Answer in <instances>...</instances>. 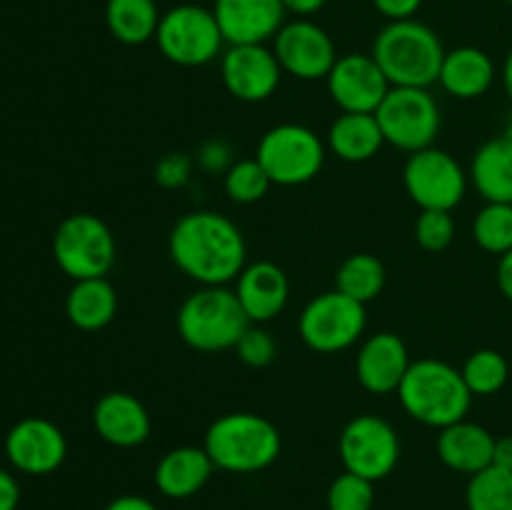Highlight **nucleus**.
<instances>
[{
	"label": "nucleus",
	"instance_id": "1",
	"mask_svg": "<svg viewBox=\"0 0 512 510\" xmlns=\"http://www.w3.org/2000/svg\"><path fill=\"white\" fill-rule=\"evenodd\" d=\"M168 255L198 285H228L248 265V243L230 218L215 210H193L170 228Z\"/></svg>",
	"mask_w": 512,
	"mask_h": 510
},
{
	"label": "nucleus",
	"instance_id": "2",
	"mask_svg": "<svg viewBox=\"0 0 512 510\" xmlns=\"http://www.w3.org/2000/svg\"><path fill=\"white\" fill-rule=\"evenodd\" d=\"M445 53L438 33L415 18L380 28L370 50L390 88H430L438 83Z\"/></svg>",
	"mask_w": 512,
	"mask_h": 510
},
{
	"label": "nucleus",
	"instance_id": "3",
	"mask_svg": "<svg viewBox=\"0 0 512 510\" xmlns=\"http://www.w3.org/2000/svg\"><path fill=\"white\" fill-rule=\"evenodd\" d=\"M203 448L218 470L250 475L270 468L280 458L283 438L278 425L265 415L238 410L220 415L210 423Z\"/></svg>",
	"mask_w": 512,
	"mask_h": 510
},
{
	"label": "nucleus",
	"instance_id": "4",
	"mask_svg": "<svg viewBox=\"0 0 512 510\" xmlns=\"http://www.w3.org/2000/svg\"><path fill=\"white\" fill-rule=\"evenodd\" d=\"M398 400L410 418L443 430L468 418L473 393L458 368L438 358H420L410 363Z\"/></svg>",
	"mask_w": 512,
	"mask_h": 510
},
{
	"label": "nucleus",
	"instance_id": "5",
	"mask_svg": "<svg viewBox=\"0 0 512 510\" xmlns=\"http://www.w3.org/2000/svg\"><path fill=\"white\" fill-rule=\"evenodd\" d=\"M178 335L188 348L200 353L233 350L250 325L235 290L228 285H200L180 303Z\"/></svg>",
	"mask_w": 512,
	"mask_h": 510
},
{
	"label": "nucleus",
	"instance_id": "6",
	"mask_svg": "<svg viewBox=\"0 0 512 510\" xmlns=\"http://www.w3.org/2000/svg\"><path fill=\"white\" fill-rule=\"evenodd\" d=\"M113 230L93 213H73L55 228L53 258L70 280L105 278L115 265Z\"/></svg>",
	"mask_w": 512,
	"mask_h": 510
},
{
	"label": "nucleus",
	"instance_id": "7",
	"mask_svg": "<svg viewBox=\"0 0 512 510\" xmlns=\"http://www.w3.org/2000/svg\"><path fill=\"white\" fill-rule=\"evenodd\" d=\"M325 153L328 145L308 125L280 123L260 138L255 160L263 165L270 183L293 188L318 178L325 165Z\"/></svg>",
	"mask_w": 512,
	"mask_h": 510
},
{
	"label": "nucleus",
	"instance_id": "8",
	"mask_svg": "<svg viewBox=\"0 0 512 510\" xmlns=\"http://www.w3.org/2000/svg\"><path fill=\"white\" fill-rule=\"evenodd\" d=\"M155 43L170 63L180 68H200L223 55L225 38L213 8L183 3L160 15Z\"/></svg>",
	"mask_w": 512,
	"mask_h": 510
},
{
	"label": "nucleus",
	"instance_id": "9",
	"mask_svg": "<svg viewBox=\"0 0 512 510\" xmlns=\"http://www.w3.org/2000/svg\"><path fill=\"white\" fill-rule=\"evenodd\" d=\"M375 118L385 143L408 155L430 148L440 133L438 100L428 88H390Z\"/></svg>",
	"mask_w": 512,
	"mask_h": 510
},
{
	"label": "nucleus",
	"instance_id": "10",
	"mask_svg": "<svg viewBox=\"0 0 512 510\" xmlns=\"http://www.w3.org/2000/svg\"><path fill=\"white\" fill-rule=\"evenodd\" d=\"M365 325L368 310L363 303L348 298L340 290H328L305 305L298 318V333L310 350L333 355L358 343Z\"/></svg>",
	"mask_w": 512,
	"mask_h": 510
},
{
	"label": "nucleus",
	"instance_id": "11",
	"mask_svg": "<svg viewBox=\"0 0 512 510\" xmlns=\"http://www.w3.org/2000/svg\"><path fill=\"white\" fill-rule=\"evenodd\" d=\"M338 455L348 473L378 483L398 468L400 438L393 425L380 415H355L340 430Z\"/></svg>",
	"mask_w": 512,
	"mask_h": 510
},
{
	"label": "nucleus",
	"instance_id": "12",
	"mask_svg": "<svg viewBox=\"0 0 512 510\" xmlns=\"http://www.w3.org/2000/svg\"><path fill=\"white\" fill-rule=\"evenodd\" d=\"M470 175L465 173L458 158L435 145L410 153L403 168L405 193L420 210H450L458 208L468 190Z\"/></svg>",
	"mask_w": 512,
	"mask_h": 510
},
{
	"label": "nucleus",
	"instance_id": "13",
	"mask_svg": "<svg viewBox=\"0 0 512 510\" xmlns=\"http://www.w3.org/2000/svg\"><path fill=\"white\" fill-rule=\"evenodd\" d=\"M273 53L283 73L298 80H325L338 60L333 38L310 18L285 23L273 38Z\"/></svg>",
	"mask_w": 512,
	"mask_h": 510
},
{
	"label": "nucleus",
	"instance_id": "14",
	"mask_svg": "<svg viewBox=\"0 0 512 510\" xmlns=\"http://www.w3.org/2000/svg\"><path fill=\"white\" fill-rule=\"evenodd\" d=\"M220 78L235 100L263 103L278 90L283 68L265 43L228 45L220 55Z\"/></svg>",
	"mask_w": 512,
	"mask_h": 510
},
{
	"label": "nucleus",
	"instance_id": "15",
	"mask_svg": "<svg viewBox=\"0 0 512 510\" xmlns=\"http://www.w3.org/2000/svg\"><path fill=\"white\" fill-rule=\"evenodd\" d=\"M328 95L343 113H375L390 83L370 53L338 55L325 78Z\"/></svg>",
	"mask_w": 512,
	"mask_h": 510
},
{
	"label": "nucleus",
	"instance_id": "16",
	"mask_svg": "<svg viewBox=\"0 0 512 510\" xmlns=\"http://www.w3.org/2000/svg\"><path fill=\"white\" fill-rule=\"evenodd\" d=\"M5 455L10 465L25 475H50L65 463L68 440L48 418H23L5 435Z\"/></svg>",
	"mask_w": 512,
	"mask_h": 510
},
{
	"label": "nucleus",
	"instance_id": "17",
	"mask_svg": "<svg viewBox=\"0 0 512 510\" xmlns=\"http://www.w3.org/2000/svg\"><path fill=\"white\" fill-rule=\"evenodd\" d=\"M408 345L400 335L390 330L370 335L363 340L355 358V375H358L360 388L373 395L398 393L405 373L410 368Z\"/></svg>",
	"mask_w": 512,
	"mask_h": 510
},
{
	"label": "nucleus",
	"instance_id": "18",
	"mask_svg": "<svg viewBox=\"0 0 512 510\" xmlns=\"http://www.w3.org/2000/svg\"><path fill=\"white\" fill-rule=\"evenodd\" d=\"M213 15L225 45L268 43L285 25L280 0H215Z\"/></svg>",
	"mask_w": 512,
	"mask_h": 510
},
{
	"label": "nucleus",
	"instance_id": "19",
	"mask_svg": "<svg viewBox=\"0 0 512 510\" xmlns=\"http://www.w3.org/2000/svg\"><path fill=\"white\" fill-rule=\"evenodd\" d=\"M93 428L100 440L113 448H138L150 438V413L135 395L110 390L95 403Z\"/></svg>",
	"mask_w": 512,
	"mask_h": 510
},
{
	"label": "nucleus",
	"instance_id": "20",
	"mask_svg": "<svg viewBox=\"0 0 512 510\" xmlns=\"http://www.w3.org/2000/svg\"><path fill=\"white\" fill-rule=\"evenodd\" d=\"M235 295L250 323L265 325L278 318L290 298V280L278 263H248L235 280Z\"/></svg>",
	"mask_w": 512,
	"mask_h": 510
},
{
	"label": "nucleus",
	"instance_id": "21",
	"mask_svg": "<svg viewBox=\"0 0 512 510\" xmlns=\"http://www.w3.org/2000/svg\"><path fill=\"white\" fill-rule=\"evenodd\" d=\"M215 465L205 448L198 445H178L168 450L155 465V488L170 500H185L198 495L208 485Z\"/></svg>",
	"mask_w": 512,
	"mask_h": 510
},
{
	"label": "nucleus",
	"instance_id": "22",
	"mask_svg": "<svg viewBox=\"0 0 512 510\" xmlns=\"http://www.w3.org/2000/svg\"><path fill=\"white\" fill-rule=\"evenodd\" d=\"M435 450L445 468L463 475H475L493 465L495 435L483 425L470 423L465 418L440 430Z\"/></svg>",
	"mask_w": 512,
	"mask_h": 510
},
{
	"label": "nucleus",
	"instance_id": "23",
	"mask_svg": "<svg viewBox=\"0 0 512 510\" xmlns=\"http://www.w3.org/2000/svg\"><path fill=\"white\" fill-rule=\"evenodd\" d=\"M495 63L483 48L475 45H460L448 50L443 58L438 83L448 95L458 100L483 98L495 83Z\"/></svg>",
	"mask_w": 512,
	"mask_h": 510
},
{
	"label": "nucleus",
	"instance_id": "24",
	"mask_svg": "<svg viewBox=\"0 0 512 510\" xmlns=\"http://www.w3.org/2000/svg\"><path fill=\"white\" fill-rule=\"evenodd\" d=\"M65 315L78 330H103L118 315V293L108 278L73 280L65 298Z\"/></svg>",
	"mask_w": 512,
	"mask_h": 510
},
{
	"label": "nucleus",
	"instance_id": "25",
	"mask_svg": "<svg viewBox=\"0 0 512 510\" xmlns=\"http://www.w3.org/2000/svg\"><path fill=\"white\" fill-rule=\"evenodd\" d=\"M328 150L345 163L373 160L385 145L375 113H340L328 128Z\"/></svg>",
	"mask_w": 512,
	"mask_h": 510
},
{
	"label": "nucleus",
	"instance_id": "26",
	"mask_svg": "<svg viewBox=\"0 0 512 510\" xmlns=\"http://www.w3.org/2000/svg\"><path fill=\"white\" fill-rule=\"evenodd\" d=\"M468 175L485 203L512 205V138L500 135L480 145Z\"/></svg>",
	"mask_w": 512,
	"mask_h": 510
},
{
	"label": "nucleus",
	"instance_id": "27",
	"mask_svg": "<svg viewBox=\"0 0 512 510\" xmlns=\"http://www.w3.org/2000/svg\"><path fill=\"white\" fill-rule=\"evenodd\" d=\"M160 13L155 0H108L105 25L110 35L123 45H143L155 40Z\"/></svg>",
	"mask_w": 512,
	"mask_h": 510
},
{
	"label": "nucleus",
	"instance_id": "28",
	"mask_svg": "<svg viewBox=\"0 0 512 510\" xmlns=\"http://www.w3.org/2000/svg\"><path fill=\"white\" fill-rule=\"evenodd\" d=\"M385 280H388L385 265L375 255L355 253L340 263L338 273H335V290L368 305L370 300L383 293Z\"/></svg>",
	"mask_w": 512,
	"mask_h": 510
},
{
	"label": "nucleus",
	"instance_id": "29",
	"mask_svg": "<svg viewBox=\"0 0 512 510\" xmlns=\"http://www.w3.org/2000/svg\"><path fill=\"white\" fill-rule=\"evenodd\" d=\"M460 373H463V380L470 388V393H473V398L475 395L488 398V395L500 393L505 388L510 378V365L505 355L498 353V350L480 348L468 355Z\"/></svg>",
	"mask_w": 512,
	"mask_h": 510
},
{
	"label": "nucleus",
	"instance_id": "30",
	"mask_svg": "<svg viewBox=\"0 0 512 510\" xmlns=\"http://www.w3.org/2000/svg\"><path fill=\"white\" fill-rule=\"evenodd\" d=\"M465 505L468 510H512V470L490 465L470 475Z\"/></svg>",
	"mask_w": 512,
	"mask_h": 510
},
{
	"label": "nucleus",
	"instance_id": "31",
	"mask_svg": "<svg viewBox=\"0 0 512 510\" xmlns=\"http://www.w3.org/2000/svg\"><path fill=\"white\" fill-rule=\"evenodd\" d=\"M473 238L490 255H503L512 250V205L485 203V208L473 220Z\"/></svg>",
	"mask_w": 512,
	"mask_h": 510
},
{
	"label": "nucleus",
	"instance_id": "32",
	"mask_svg": "<svg viewBox=\"0 0 512 510\" xmlns=\"http://www.w3.org/2000/svg\"><path fill=\"white\" fill-rule=\"evenodd\" d=\"M223 188L233 203L238 205H253L258 200H263L268 195V190L273 188L268 173L263 170V165L255 158L235 160L228 168V173L223 175Z\"/></svg>",
	"mask_w": 512,
	"mask_h": 510
},
{
	"label": "nucleus",
	"instance_id": "33",
	"mask_svg": "<svg viewBox=\"0 0 512 510\" xmlns=\"http://www.w3.org/2000/svg\"><path fill=\"white\" fill-rule=\"evenodd\" d=\"M325 505H328V510H373L375 483L343 470L330 483L328 495H325Z\"/></svg>",
	"mask_w": 512,
	"mask_h": 510
},
{
	"label": "nucleus",
	"instance_id": "34",
	"mask_svg": "<svg viewBox=\"0 0 512 510\" xmlns=\"http://www.w3.org/2000/svg\"><path fill=\"white\" fill-rule=\"evenodd\" d=\"M455 238V220L450 210H420L415 220V240L428 253H440Z\"/></svg>",
	"mask_w": 512,
	"mask_h": 510
},
{
	"label": "nucleus",
	"instance_id": "35",
	"mask_svg": "<svg viewBox=\"0 0 512 510\" xmlns=\"http://www.w3.org/2000/svg\"><path fill=\"white\" fill-rule=\"evenodd\" d=\"M233 350L248 368H265V365H270L278 358V343H275L273 335L258 323H250L248 328H245V333L240 335L238 345H235Z\"/></svg>",
	"mask_w": 512,
	"mask_h": 510
},
{
	"label": "nucleus",
	"instance_id": "36",
	"mask_svg": "<svg viewBox=\"0 0 512 510\" xmlns=\"http://www.w3.org/2000/svg\"><path fill=\"white\" fill-rule=\"evenodd\" d=\"M193 173V158L185 153H168L155 165V183L165 190L183 188Z\"/></svg>",
	"mask_w": 512,
	"mask_h": 510
},
{
	"label": "nucleus",
	"instance_id": "37",
	"mask_svg": "<svg viewBox=\"0 0 512 510\" xmlns=\"http://www.w3.org/2000/svg\"><path fill=\"white\" fill-rule=\"evenodd\" d=\"M233 153H230L228 143L225 140H208V143L200 145L198 153V165L208 173H228V168L233 165Z\"/></svg>",
	"mask_w": 512,
	"mask_h": 510
},
{
	"label": "nucleus",
	"instance_id": "38",
	"mask_svg": "<svg viewBox=\"0 0 512 510\" xmlns=\"http://www.w3.org/2000/svg\"><path fill=\"white\" fill-rule=\"evenodd\" d=\"M373 5L388 23H395V20L415 18L423 0H373Z\"/></svg>",
	"mask_w": 512,
	"mask_h": 510
},
{
	"label": "nucleus",
	"instance_id": "39",
	"mask_svg": "<svg viewBox=\"0 0 512 510\" xmlns=\"http://www.w3.org/2000/svg\"><path fill=\"white\" fill-rule=\"evenodd\" d=\"M20 485L8 470L0 468V510H18Z\"/></svg>",
	"mask_w": 512,
	"mask_h": 510
},
{
	"label": "nucleus",
	"instance_id": "40",
	"mask_svg": "<svg viewBox=\"0 0 512 510\" xmlns=\"http://www.w3.org/2000/svg\"><path fill=\"white\" fill-rule=\"evenodd\" d=\"M103 510H160L153 500L143 498V495H133V493H125L118 495V498L110 500Z\"/></svg>",
	"mask_w": 512,
	"mask_h": 510
},
{
	"label": "nucleus",
	"instance_id": "41",
	"mask_svg": "<svg viewBox=\"0 0 512 510\" xmlns=\"http://www.w3.org/2000/svg\"><path fill=\"white\" fill-rule=\"evenodd\" d=\"M280 3H283L285 13H293L298 18H310V15L320 13L328 0H280Z\"/></svg>",
	"mask_w": 512,
	"mask_h": 510
},
{
	"label": "nucleus",
	"instance_id": "42",
	"mask_svg": "<svg viewBox=\"0 0 512 510\" xmlns=\"http://www.w3.org/2000/svg\"><path fill=\"white\" fill-rule=\"evenodd\" d=\"M495 278H498L500 293H503L505 298H508L510 303H512V250H508V253L500 255L498 275H495Z\"/></svg>",
	"mask_w": 512,
	"mask_h": 510
},
{
	"label": "nucleus",
	"instance_id": "43",
	"mask_svg": "<svg viewBox=\"0 0 512 510\" xmlns=\"http://www.w3.org/2000/svg\"><path fill=\"white\" fill-rule=\"evenodd\" d=\"M493 465H498V468L503 470H512V435L495 438Z\"/></svg>",
	"mask_w": 512,
	"mask_h": 510
},
{
	"label": "nucleus",
	"instance_id": "44",
	"mask_svg": "<svg viewBox=\"0 0 512 510\" xmlns=\"http://www.w3.org/2000/svg\"><path fill=\"white\" fill-rule=\"evenodd\" d=\"M503 85H505V93H508V98L512 100V48L510 53L505 55V63H503Z\"/></svg>",
	"mask_w": 512,
	"mask_h": 510
},
{
	"label": "nucleus",
	"instance_id": "45",
	"mask_svg": "<svg viewBox=\"0 0 512 510\" xmlns=\"http://www.w3.org/2000/svg\"><path fill=\"white\" fill-rule=\"evenodd\" d=\"M505 3H510V5H512V0H505Z\"/></svg>",
	"mask_w": 512,
	"mask_h": 510
}]
</instances>
